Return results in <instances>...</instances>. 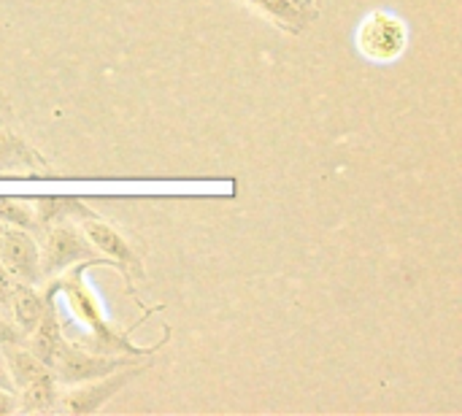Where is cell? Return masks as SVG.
Wrapping results in <instances>:
<instances>
[{
    "label": "cell",
    "mask_w": 462,
    "mask_h": 416,
    "mask_svg": "<svg viewBox=\"0 0 462 416\" xmlns=\"http://www.w3.org/2000/svg\"><path fill=\"white\" fill-rule=\"evenodd\" d=\"M97 265H108V268H114V263H111L108 257H92V260H81V263L70 265L68 271H62V273L49 284V290H51L54 295H62L65 309L70 311V317L87 328V336H84V338H79L76 344H81V347H84V349H89V352H100V355H127V357H143V355H154V352H160V349L168 344L171 333H165V336H162V341H160V344H154V347H135V344L130 341L133 330H138V328H141V325H143V322H146L157 309H160V306L146 309V314H143V317H141L130 330H119V328H114V325L106 319V314H103V306H100L97 295H95V292H92V287L84 282L87 271H89V268H97Z\"/></svg>",
    "instance_id": "6da1fadb"
},
{
    "label": "cell",
    "mask_w": 462,
    "mask_h": 416,
    "mask_svg": "<svg viewBox=\"0 0 462 416\" xmlns=\"http://www.w3.org/2000/svg\"><path fill=\"white\" fill-rule=\"evenodd\" d=\"M76 222H79L81 233L89 238V244L95 246V252H100L103 257H108L114 263V268L122 273V279L127 284V292L135 298L133 282H135V276L143 279V263H141L138 252L133 249V244L111 222H106L103 217H97L92 208H87Z\"/></svg>",
    "instance_id": "7a4b0ae2"
},
{
    "label": "cell",
    "mask_w": 462,
    "mask_h": 416,
    "mask_svg": "<svg viewBox=\"0 0 462 416\" xmlns=\"http://www.w3.org/2000/svg\"><path fill=\"white\" fill-rule=\"evenodd\" d=\"M355 43L371 62H395L409 46V27L393 11H374L360 22Z\"/></svg>",
    "instance_id": "3957f363"
},
{
    "label": "cell",
    "mask_w": 462,
    "mask_h": 416,
    "mask_svg": "<svg viewBox=\"0 0 462 416\" xmlns=\"http://www.w3.org/2000/svg\"><path fill=\"white\" fill-rule=\"evenodd\" d=\"M38 249H41V273L43 276H60L70 265L97 257L95 246L81 233V227L70 225L68 219L51 222V227H46Z\"/></svg>",
    "instance_id": "277c9868"
},
{
    "label": "cell",
    "mask_w": 462,
    "mask_h": 416,
    "mask_svg": "<svg viewBox=\"0 0 462 416\" xmlns=\"http://www.w3.org/2000/svg\"><path fill=\"white\" fill-rule=\"evenodd\" d=\"M138 357H127V355H100V352H89L76 341H68L62 347V352L54 357L51 363V374L57 379V384H81V382H92L100 376H108L119 368L127 365H138Z\"/></svg>",
    "instance_id": "5b68a950"
},
{
    "label": "cell",
    "mask_w": 462,
    "mask_h": 416,
    "mask_svg": "<svg viewBox=\"0 0 462 416\" xmlns=\"http://www.w3.org/2000/svg\"><path fill=\"white\" fill-rule=\"evenodd\" d=\"M146 371V365H127L119 368L108 376L92 379V382H81V384H70L68 393H62L54 409L68 411V414H95L100 411L114 395H119L133 379H138Z\"/></svg>",
    "instance_id": "8992f818"
},
{
    "label": "cell",
    "mask_w": 462,
    "mask_h": 416,
    "mask_svg": "<svg viewBox=\"0 0 462 416\" xmlns=\"http://www.w3.org/2000/svg\"><path fill=\"white\" fill-rule=\"evenodd\" d=\"M0 263L14 273V279L35 284L41 273V249L30 230L5 227L0 236Z\"/></svg>",
    "instance_id": "52a82bcc"
},
{
    "label": "cell",
    "mask_w": 462,
    "mask_h": 416,
    "mask_svg": "<svg viewBox=\"0 0 462 416\" xmlns=\"http://www.w3.org/2000/svg\"><path fill=\"white\" fill-rule=\"evenodd\" d=\"M49 162L35 152L8 122H0V173L8 176H22V173H35L46 171Z\"/></svg>",
    "instance_id": "ba28073f"
},
{
    "label": "cell",
    "mask_w": 462,
    "mask_h": 416,
    "mask_svg": "<svg viewBox=\"0 0 462 416\" xmlns=\"http://www.w3.org/2000/svg\"><path fill=\"white\" fill-rule=\"evenodd\" d=\"M46 298H49V306H46L41 322L35 325V330L27 336V349L51 368L54 357L62 352V347L68 344V338L62 333V322H60V314H57V306H54V298L57 295L51 290H46Z\"/></svg>",
    "instance_id": "9c48e42d"
},
{
    "label": "cell",
    "mask_w": 462,
    "mask_h": 416,
    "mask_svg": "<svg viewBox=\"0 0 462 416\" xmlns=\"http://www.w3.org/2000/svg\"><path fill=\"white\" fill-rule=\"evenodd\" d=\"M0 355H3V363H5V368H8L14 393H19V390H24V387H30V384H35V382L51 376V368H49L43 360H38V357L24 347V341L3 344V347H0Z\"/></svg>",
    "instance_id": "30bf717a"
},
{
    "label": "cell",
    "mask_w": 462,
    "mask_h": 416,
    "mask_svg": "<svg viewBox=\"0 0 462 416\" xmlns=\"http://www.w3.org/2000/svg\"><path fill=\"white\" fill-rule=\"evenodd\" d=\"M49 306L46 292H38L32 284L27 282H14V292H11V322L16 325V330L27 338L35 325L41 322L43 311Z\"/></svg>",
    "instance_id": "8fae6325"
},
{
    "label": "cell",
    "mask_w": 462,
    "mask_h": 416,
    "mask_svg": "<svg viewBox=\"0 0 462 416\" xmlns=\"http://www.w3.org/2000/svg\"><path fill=\"white\" fill-rule=\"evenodd\" d=\"M241 3L252 5L265 19H271L276 27H282L284 32H292V35H300L314 22V16H317L311 11L298 8L292 0H241Z\"/></svg>",
    "instance_id": "7c38bea8"
},
{
    "label": "cell",
    "mask_w": 462,
    "mask_h": 416,
    "mask_svg": "<svg viewBox=\"0 0 462 416\" xmlns=\"http://www.w3.org/2000/svg\"><path fill=\"white\" fill-rule=\"evenodd\" d=\"M57 398H60V393H57L54 374L16 393L19 411H51L57 406Z\"/></svg>",
    "instance_id": "4fadbf2b"
},
{
    "label": "cell",
    "mask_w": 462,
    "mask_h": 416,
    "mask_svg": "<svg viewBox=\"0 0 462 416\" xmlns=\"http://www.w3.org/2000/svg\"><path fill=\"white\" fill-rule=\"evenodd\" d=\"M0 222H5L8 227L30 230V233H38V230H41L35 206L27 203V198H8V195H0Z\"/></svg>",
    "instance_id": "5bb4252c"
},
{
    "label": "cell",
    "mask_w": 462,
    "mask_h": 416,
    "mask_svg": "<svg viewBox=\"0 0 462 416\" xmlns=\"http://www.w3.org/2000/svg\"><path fill=\"white\" fill-rule=\"evenodd\" d=\"M14 273L0 263V314L11 319V292H14Z\"/></svg>",
    "instance_id": "9a60e30c"
},
{
    "label": "cell",
    "mask_w": 462,
    "mask_h": 416,
    "mask_svg": "<svg viewBox=\"0 0 462 416\" xmlns=\"http://www.w3.org/2000/svg\"><path fill=\"white\" fill-rule=\"evenodd\" d=\"M16 341H24V336L16 330V325H14L11 319H5V317L0 314V347H3V344H16Z\"/></svg>",
    "instance_id": "2e32d148"
},
{
    "label": "cell",
    "mask_w": 462,
    "mask_h": 416,
    "mask_svg": "<svg viewBox=\"0 0 462 416\" xmlns=\"http://www.w3.org/2000/svg\"><path fill=\"white\" fill-rule=\"evenodd\" d=\"M14 411H19L16 393H14V390H5V387H0V416L14 414Z\"/></svg>",
    "instance_id": "e0dca14e"
},
{
    "label": "cell",
    "mask_w": 462,
    "mask_h": 416,
    "mask_svg": "<svg viewBox=\"0 0 462 416\" xmlns=\"http://www.w3.org/2000/svg\"><path fill=\"white\" fill-rule=\"evenodd\" d=\"M0 387H5V390H14V387H11L8 368H5V363H3V355H0Z\"/></svg>",
    "instance_id": "ac0fdd59"
},
{
    "label": "cell",
    "mask_w": 462,
    "mask_h": 416,
    "mask_svg": "<svg viewBox=\"0 0 462 416\" xmlns=\"http://www.w3.org/2000/svg\"><path fill=\"white\" fill-rule=\"evenodd\" d=\"M298 8H303V11H311V14H317V5H314V0H292Z\"/></svg>",
    "instance_id": "d6986e66"
},
{
    "label": "cell",
    "mask_w": 462,
    "mask_h": 416,
    "mask_svg": "<svg viewBox=\"0 0 462 416\" xmlns=\"http://www.w3.org/2000/svg\"><path fill=\"white\" fill-rule=\"evenodd\" d=\"M5 114H8V103H5V97L0 95V119H3Z\"/></svg>",
    "instance_id": "ffe728a7"
},
{
    "label": "cell",
    "mask_w": 462,
    "mask_h": 416,
    "mask_svg": "<svg viewBox=\"0 0 462 416\" xmlns=\"http://www.w3.org/2000/svg\"><path fill=\"white\" fill-rule=\"evenodd\" d=\"M314 5H317V8H319V5H322V0H314Z\"/></svg>",
    "instance_id": "44dd1931"
}]
</instances>
